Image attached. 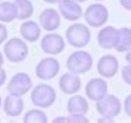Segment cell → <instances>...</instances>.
<instances>
[{"label": "cell", "instance_id": "2", "mask_svg": "<svg viewBox=\"0 0 131 123\" xmlns=\"http://www.w3.org/2000/svg\"><path fill=\"white\" fill-rule=\"evenodd\" d=\"M65 39H66V43H69L72 47L83 48V47H86V46L90 43L91 32L84 24L75 22L66 29Z\"/></svg>", "mask_w": 131, "mask_h": 123}, {"label": "cell", "instance_id": "23", "mask_svg": "<svg viewBox=\"0 0 131 123\" xmlns=\"http://www.w3.org/2000/svg\"><path fill=\"white\" fill-rule=\"evenodd\" d=\"M68 123H88V119L81 114H69Z\"/></svg>", "mask_w": 131, "mask_h": 123}, {"label": "cell", "instance_id": "25", "mask_svg": "<svg viewBox=\"0 0 131 123\" xmlns=\"http://www.w3.org/2000/svg\"><path fill=\"white\" fill-rule=\"evenodd\" d=\"M7 37H8V30H7V26L4 25V22H0V44L6 43Z\"/></svg>", "mask_w": 131, "mask_h": 123}, {"label": "cell", "instance_id": "5", "mask_svg": "<svg viewBox=\"0 0 131 123\" xmlns=\"http://www.w3.org/2000/svg\"><path fill=\"white\" fill-rule=\"evenodd\" d=\"M83 17H84L86 24L88 26L101 28V26H104L106 24V21H108L109 11L104 4H101V3H94V4H90L86 8Z\"/></svg>", "mask_w": 131, "mask_h": 123}, {"label": "cell", "instance_id": "10", "mask_svg": "<svg viewBox=\"0 0 131 123\" xmlns=\"http://www.w3.org/2000/svg\"><path fill=\"white\" fill-rule=\"evenodd\" d=\"M61 13L54 8H46L39 15V24L41 29L47 32H55L61 26Z\"/></svg>", "mask_w": 131, "mask_h": 123}, {"label": "cell", "instance_id": "35", "mask_svg": "<svg viewBox=\"0 0 131 123\" xmlns=\"http://www.w3.org/2000/svg\"><path fill=\"white\" fill-rule=\"evenodd\" d=\"M0 107H2V97H0Z\"/></svg>", "mask_w": 131, "mask_h": 123}, {"label": "cell", "instance_id": "12", "mask_svg": "<svg viewBox=\"0 0 131 123\" xmlns=\"http://www.w3.org/2000/svg\"><path fill=\"white\" fill-rule=\"evenodd\" d=\"M108 94V83L105 78H93L86 84V96L91 101H100Z\"/></svg>", "mask_w": 131, "mask_h": 123}, {"label": "cell", "instance_id": "28", "mask_svg": "<svg viewBox=\"0 0 131 123\" xmlns=\"http://www.w3.org/2000/svg\"><path fill=\"white\" fill-rule=\"evenodd\" d=\"M120 4H122L123 8L131 11V0H120Z\"/></svg>", "mask_w": 131, "mask_h": 123}, {"label": "cell", "instance_id": "33", "mask_svg": "<svg viewBox=\"0 0 131 123\" xmlns=\"http://www.w3.org/2000/svg\"><path fill=\"white\" fill-rule=\"evenodd\" d=\"M3 64H4V57H3V54L0 53V68H3Z\"/></svg>", "mask_w": 131, "mask_h": 123}, {"label": "cell", "instance_id": "20", "mask_svg": "<svg viewBox=\"0 0 131 123\" xmlns=\"http://www.w3.org/2000/svg\"><path fill=\"white\" fill-rule=\"evenodd\" d=\"M131 48V29L130 28H120L119 29V37H117V44H116V51L119 53H126Z\"/></svg>", "mask_w": 131, "mask_h": 123}, {"label": "cell", "instance_id": "32", "mask_svg": "<svg viewBox=\"0 0 131 123\" xmlns=\"http://www.w3.org/2000/svg\"><path fill=\"white\" fill-rule=\"evenodd\" d=\"M43 2L48 3V4H57V3H59L61 0H43Z\"/></svg>", "mask_w": 131, "mask_h": 123}, {"label": "cell", "instance_id": "14", "mask_svg": "<svg viewBox=\"0 0 131 123\" xmlns=\"http://www.w3.org/2000/svg\"><path fill=\"white\" fill-rule=\"evenodd\" d=\"M117 37H119V29H116L112 25H108V26H104L98 32L97 42L100 44V47L105 48V50H112V48H116Z\"/></svg>", "mask_w": 131, "mask_h": 123}, {"label": "cell", "instance_id": "22", "mask_svg": "<svg viewBox=\"0 0 131 123\" xmlns=\"http://www.w3.org/2000/svg\"><path fill=\"white\" fill-rule=\"evenodd\" d=\"M48 118L41 109H30L24 115V123H47Z\"/></svg>", "mask_w": 131, "mask_h": 123}, {"label": "cell", "instance_id": "29", "mask_svg": "<svg viewBox=\"0 0 131 123\" xmlns=\"http://www.w3.org/2000/svg\"><path fill=\"white\" fill-rule=\"evenodd\" d=\"M98 123H113V118H109V116H102L101 119H98L97 120Z\"/></svg>", "mask_w": 131, "mask_h": 123}, {"label": "cell", "instance_id": "17", "mask_svg": "<svg viewBox=\"0 0 131 123\" xmlns=\"http://www.w3.org/2000/svg\"><path fill=\"white\" fill-rule=\"evenodd\" d=\"M3 107H4V112L7 116L17 118L24 112V100L19 96L10 94V96L6 97L4 102H3Z\"/></svg>", "mask_w": 131, "mask_h": 123}, {"label": "cell", "instance_id": "31", "mask_svg": "<svg viewBox=\"0 0 131 123\" xmlns=\"http://www.w3.org/2000/svg\"><path fill=\"white\" fill-rule=\"evenodd\" d=\"M126 61L128 62V64H131V48L128 51H126Z\"/></svg>", "mask_w": 131, "mask_h": 123}, {"label": "cell", "instance_id": "18", "mask_svg": "<svg viewBox=\"0 0 131 123\" xmlns=\"http://www.w3.org/2000/svg\"><path fill=\"white\" fill-rule=\"evenodd\" d=\"M66 109H68L69 114L86 115L88 112V102L84 97L72 94V97L68 100V104H66Z\"/></svg>", "mask_w": 131, "mask_h": 123}, {"label": "cell", "instance_id": "21", "mask_svg": "<svg viewBox=\"0 0 131 123\" xmlns=\"http://www.w3.org/2000/svg\"><path fill=\"white\" fill-rule=\"evenodd\" d=\"M17 19V8L14 3L0 2V22H13Z\"/></svg>", "mask_w": 131, "mask_h": 123}, {"label": "cell", "instance_id": "1", "mask_svg": "<svg viewBox=\"0 0 131 123\" xmlns=\"http://www.w3.org/2000/svg\"><path fill=\"white\" fill-rule=\"evenodd\" d=\"M57 100V93L54 90V87L50 84L40 83L36 87H33L30 91V101L35 107L46 109L50 108Z\"/></svg>", "mask_w": 131, "mask_h": 123}, {"label": "cell", "instance_id": "26", "mask_svg": "<svg viewBox=\"0 0 131 123\" xmlns=\"http://www.w3.org/2000/svg\"><path fill=\"white\" fill-rule=\"evenodd\" d=\"M124 112L127 116L131 118V94H128L124 100Z\"/></svg>", "mask_w": 131, "mask_h": 123}, {"label": "cell", "instance_id": "16", "mask_svg": "<svg viewBox=\"0 0 131 123\" xmlns=\"http://www.w3.org/2000/svg\"><path fill=\"white\" fill-rule=\"evenodd\" d=\"M19 33L25 42L35 43V42H37L41 36L40 24L35 22V21H25V22H22V25L19 26Z\"/></svg>", "mask_w": 131, "mask_h": 123}, {"label": "cell", "instance_id": "36", "mask_svg": "<svg viewBox=\"0 0 131 123\" xmlns=\"http://www.w3.org/2000/svg\"><path fill=\"white\" fill-rule=\"evenodd\" d=\"M97 2H102V0H97Z\"/></svg>", "mask_w": 131, "mask_h": 123}, {"label": "cell", "instance_id": "24", "mask_svg": "<svg viewBox=\"0 0 131 123\" xmlns=\"http://www.w3.org/2000/svg\"><path fill=\"white\" fill-rule=\"evenodd\" d=\"M122 78H123V80H124V83L131 86V64L124 65L122 68Z\"/></svg>", "mask_w": 131, "mask_h": 123}, {"label": "cell", "instance_id": "34", "mask_svg": "<svg viewBox=\"0 0 131 123\" xmlns=\"http://www.w3.org/2000/svg\"><path fill=\"white\" fill-rule=\"evenodd\" d=\"M76 2H79V3H84L86 0H76Z\"/></svg>", "mask_w": 131, "mask_h": 123}, {"label": "cell", "instance_id": "3", "mask_svg": "<svg viewBox=\"0 0 131 123\" xmlns=\"http://www.w3.org/2000/svg\"><path fill=\"white\" fill-rule=\"evenodd\" d=\"M93 64H94L93 55L87 51H83V50L72 53L68 57V59H66V68H68V71L77 73V75L87 73L93 68Z\"/></svg>", "mask_w": 131, "mask_h": 123}, {"label": "cell", "instance_id": "4", "mask_svg": "<svg viewBox=\"0 0 131 123\" xmlns=\"http://www.w3.org/2000/svg\"><path fill=\"white\" fill-rule=\"evenodd\" d=\"M3 51H4V57L10 62L18 64V62H22L24 59H26L28 54H29V47L19 37H11V39L6 40Z\"/></svg>", "mask_w": 131, "mask_h": 123}, {"label": "cell", "instance_id": "7", "mask_svg": "<svg viewBox=\"0 0 131 123\" xmlns=\"http://www.w3.org/2000/svg\"><path fill=\"white\" fill-rule=\"evenodd\" d=\"M59 69H61L59 61L57 58H54V55H50V57H46L39 61L35 72H36V76L39 79L51 80L59 73Z\"/></svg>", "mask_w": 131, "mask_h": 123}, {"label": "cell", "instance_id": "8", "mask_svg": "<svg viewBox=\"0 0 131 123\" xmlns=\"http://www.w3.org/2000/svg\"><path fill=\"white\" fill-rule=\"evenodd\" d=\"M32 89V79L30 76L25 72H18L10 79L8 84H7V90L10 94L14 96H25L26 93H29Z\"/></svg>", "mask_w": 131, "mask_h": 123}, {"label": "cell", "instance_id": "9", "mask_svg": "<svg viewBox=\"0 0 131 123\" xmlns=\"http://www.w3.org/2000/svg\"><path fill=\"white\" fill-rule=\"evenodd\" d=\"M65 40L61 35L55 33V32H50L47 35H44L41 37L40 42V48L41 51H44L46 54L48 55H57V54H61V53L65 50Z\"/></svg>", "mask_w": 131, "mask_h": 123}, {"label": "cell", "instance_id": "15", "mask_svg": "<svg viewBox=\"0 0 131 123\" xmlns=\"http://www.w3.org/2000/svg\"><path fill=\"white\" fill-rule=\"evenodd\" d=\"M59 89L63 94H68V96H72V94L79 93V90L81 89V79L77 73L73 72H66L59 78Z\"/></svg>", "mask_w": 131, "mask_h": 123}, {"label": "cell", "instance_id": "37", "mask_svg": "<svg viewBox=\"0 0 131 123\" xmlns=\"http://www.w3.org/2000/svg\"><path fill=\"white\" fill-rule=\"evenodd\" d=\"M0 2H2V0H0Z\"/></svg>", "mask_w": 131, "mask_h": 123}, {"label": "cell", "instance_id": "19", "mask_svg": "<svg viewBox=\"0 0 131 123\" xmlns=\"http://www.w3.org/2000/svg\"><path fill=\"white\" fill-rule=\"evenodd\" d=\"M13 3L17 8V19L25 21L33 15L35 8H33V3L30 0H14Z\"/></svg>", "mask_w": 131, "mask_h": 123}, {"label": "cell", "instance_id": "11", "mask_svg": "<svg viewBox=\"0 0 131 123\" xmlns=\"http://www.w3.org/2000/svg\"><path fill=\"white\" fill-rule=\"evenodd\" d=\"M97 71L100 73V76L105 79L113 78L119 71V59L112 54L102 55L97 62Z\"/></svg>", "mask_w": 131, "mask_h": 123}, {"label": "cell", "instance_id": "30", "mask_svg": "<svg viewBox=\"0 0 131 123\" xmlns=\"http://www.w3.org/2000/svg\"><path fill=\"white\" fill-rule=\"evenodd\" d=\"M66 122H68V118H65V116H58L52 120V123H66Z\"/></svg>", "mask_w": 131, "mask_h": 123}, {"label": "cell", "instance_id": "27", "mask_svg": "<svg viewBox=\"0 0 131 123\" xmlns=\"http://www.w3.org/2000/svg\"><path fill=\"white\" fill-rule=\"evenodd\" d=\"M6 80H7V73L3 68H0V87L6 83Z\"/></svg>", "mask_w": 131, "mask_h": 123}, {"label": "cell", "instance_id": "6", "mask_svg": "<svg viewBox=\"0 0 131 123\" xmlns=\"http://www.w3.org/2000/svg\"><path fill=\"white\" fill-rule=\"evenodd\" d=\"M95 109L101 116H109V118H116L122 112V102L116 96L113 94H106L104 98L97 101Z\"/></svg>", "mask_w": 131, "mask_h": 123}, {"label": "cell", "instance_id": "13", "mask_svg": "<svg viewBox=\"0 0 131 123\" xmlns=\"http://www.w3.org/2000/svg\"><path fill=\"white\" fill-rule=\"evenodd\" d=\"M58 11L68 21H77L83 17V8L76 0H61L58 3Z\"/></svg>", "mask_w": 131, "mask_h": 123}]
</instances>
